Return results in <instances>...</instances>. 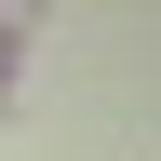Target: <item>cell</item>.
Segmentation results:
<instances>
[]
</instances>
